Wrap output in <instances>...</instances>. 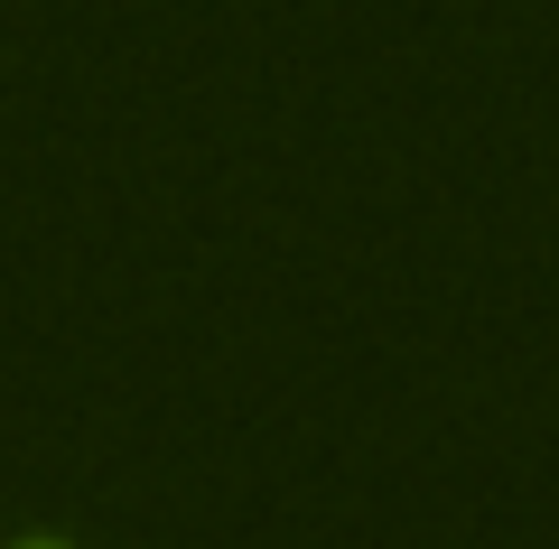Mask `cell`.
Instances as JSON below:
<instances>
[{
  "mask_svg": "<svg viewBox=\"0 0 559 549\" xmlns=\"http://www.w3.org/2000/svg\"><path fill=\"white\" fill-rule=\"evenodd\" d=\"M10 549H66V540H47V530H28V540H10Z\"/></svg>",
  "mask_w": 559,
  "mask_h": 549,
  "instance_id": "cell-1",
  "label": "cell"
}]
</instances>
